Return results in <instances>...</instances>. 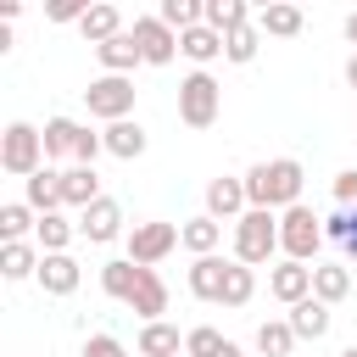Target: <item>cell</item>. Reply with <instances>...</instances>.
I'll use <instances>...</instances> for the list:
<instances>
[{
    "mask_svg": "<svg viewBox=\"0 0 357 357\" xmlns=\"http://www.w3.org/2000/svg\"><path fill=\"white\" fill-rule=\"evenodd\" d=\"M301 162L296 156H273V162H257L251 173H245V195H251V206H273V212H284L290 201H301Z\"/></svg>",
    "mask_w": 357,
    "mask_h": 357,
    "instance_id": "obj_1",
    "label": "cell"
},
{
    "mask_svg": "<svg viewBox=\"0 0 357 357\" xmlns=\"http://www.w3.org/2000/svg\"><path fill=\"white\" fill-rule=\"evenodd\" d=\"M273 251H279V212L273 206H245L234 218V257L262 268V262H273Z\"/></svg>",
    "mask_w": 357,
    "mask_h": 357,
    "instance_id": "obj_2",
    "label": "cell"
},
{
    "mask_svg": "<svg viewBox=\"0 0 357 357\" xmlns=\"http://www.w3.org/2000/svg\"><path fill=\"white\" fill-rule=\"evenodd\" d=\"M324 240H329V234H324V218H318L312 206L290 201V206L279 212V251H284V257L318 262V245H324Z\"/></svg>",
    "mask_w": 357,
    "mask_h": 357,
    "instance_id": "obj_3",
    "label": "cell"
},
{
    "mask_svg": "<svg viewBox=\"0 0 357 357\" xmlns=\"http://www.w3.org/2000/svg\"><path fill=\"white\" fill-rule=\"evenodd\" d=\"M218 112H223V84H218L206 67H195V73L178 84V123H184V128H212Z\"/></svg>",
    "mask_w": 357,
    "mask_h": 357,
    "instance_id": "obj_4",
    "label": "cell"
},
{
    "mask_svg": "<svg viewBox=\"0 0 357 357\" xmlns=\"http://www.w3.org/2000/svg\"><path fill=\"white\" fill-rule=\"evenodd\" d=\"M50 156H45V128H33V123H6V134H0V167L11 173V178H28V173H39Z\"/></svg>",
    "mask_w": 357,
    "mask_h": 357,
    "instance_id": "obj_5",
    "label": "cell"
},
{
    "mask_svg": "<svg viewBox=\"0 0 357 357\" xmlns=\"http://www.w3.org/2000/svg\"><path fill=\"white\" fill-rule=\"evenodd\" d=\"M84 106H89V117H100V123L128 117V112H134V78H128V73H100V78H89Z\"/></svg>",
    "mask_w": 357,
    "mask_h": 357,
    "instance_id": "obj_6",
    "label": "cell"
},
{
    "mask_svg": "<svg viewBox=\"0 0 357 357\" xmlns=\"http://www.w3.org/2000/svg\"><path fill=\"white\" fill-rule=\"evenodd\" d=\"M173 245H184L178 223H156V218H151V223H134V229H128V257L145 262V268H156Z\"/></svg>",
    "mask_w": 357,
    "mask_h": 357,
    "instance_id": "obj_7",
    "label": "cell"
},
{
    "mask_svg": "<svg viewBox=\"0 0 357 357\" xmlns=\"http://www.w3.org/2000/svg\"><path fill=\"white\" fill-rule=\"evenodd\" d=\"M134 39H139L145 67H167L178 56V28L167 17H134Z\"/></svg>",
    "mask_w": 357,
    "mask_h": 357,
    "instance_id": "obj_8",
    "label": "cell"
},
{
    "mask_svg": "<svg viewBox=\"0 0 357 357\" xmlns=\"http://www.w3.org/2000/svg\"><path fill=\"white\" fill-rule=\"evenodd\" d=\"M78 234L95 240V245L117 240V234H123V206H117L112 195H95L89 206H78Z\"/></svg>",
    "mask_w": 357,
    "mask_h": 357,
    "instance_id": "obj_9",
    "label": "cell"
},
{
    "mask_svg": "<svg viewBox=\"0 0 357 357\" xmlns=\"http://www.w3.org/2000/svg\"><path fill=\"white\" fill-rule=\"evenodd\" d=\"M223 279H229V257L206 251V257L190 262V296L195 301H223Z\"/></svg>",
    "mask_w": 357,
    "mask_h": 357,
    "instance_id": "obj_10",
    "label": "cell"
},
{
    "mask_svg": "<svg viewBox=\"0 0 357 357\" xmlns=\"http://www.w3.org/2000/svg\"><path fill=\"white\" fill-rule=\"evenodd\" d=\"M178 56H190L195 67H212V61L223 56V28H212V22L178 28Z\"/></svg>",
    "mask_w": 357,
    "mask_h": 357,
    "instance_id": "obj_11",
    "label": "cell"
},
{
    "mask_svg": "<svg viewBox=\"0 0 357 357\" xmlns=\"http://www.w3.org/2000/svg\"><path fill=\"white\" fill-rule=\"evenodd\" d=\"M245 206H251V195H245V178H229V173H223V178H212V184H206V212H212V218L234 223Z\"/></svg>",
    "mask_w": 357,
    "mask_h": 357,
    "instance_id": "obj_12",
    "label": "cell"
},
{
    "mask_svg": "<svg viewBox=\"0 0 357 357\" xmlns=\"http://www.w3.org/2000/svg\"><path fill=\"white\" fill-rule=\"evenodd\" d=\"M33 279L45 284V296H73L84 273H78V262H73L67 251H45V257H39V273H33Z\"/></svg>",
    "mask_w": 357,
    "mask_h": 357,
    "instance_id": "obj_13",
    "label": "cell"
},
{
    "mask_svg": "<svg viewBox=\"0 0 357 357\" xmlns=\"http://www.w3.org/2000/svg\"><path fill=\"white\" fill-rule=\"evenodd\" d=\"M268 290L290 307V301H301V296H312V268L307 262H296V257H284L273 273H268Z\"/></svg>",
    "mask_w": 357,
    "mask_h": 357,
    "instance_id": "obj_14",
    "label": "cell"
},
{
    "mask_svg": "<svg viewBox=\"0 0 357 357\" xmlns=\"http://www.w3.org/2000/svg\"><path fill=\"white\" fill-rule=\"evenodd\" d=\"M95 56H100V67L106 73H134L145 56H139V39H134V28H123V33H112V39H100L95 45Z\"/></svg>",
    "mask_w": 357,
    "mask_h": 357,
    "instance_id": "obj_15",
    "label": "cell"
},
{
    "mask_svg": "<svg viewBox=\"0 0 357 357\" xmlns=\"http://www.w3.org/2000/svg\"><path fill=\"white\" fill-rule=\"evenodd\" d=\"M22 201L33 206V212H56L61 206V167H39V173H28L22 178Z\"/></svg>",
    "mask_w": 357,
    "mask_h": 357,
    "instance_id": "obj_16",
    "label": "cell"
},
{
    "mask_svg": "<svg viewBox=\"0 0 357 357\" xmlns=\"http://www.w3.org/2000/svg\"><path fill=\"white\" fill-rule=\"evenodd\" d=\"M290 329H296V340H324L329 335V301H318V296L290 301Z\"/></svg>",
    "mask_w": 357,
    "mask_h": 357,
    "instance_id": "obj_17",
    "label": "cell"
},
{
    "mask_svg": "<svg viewBox=\"0 0 357 357\" xmlns=\"http://www.w3.org/2000/svg\"><path fill=\"white\" fill-rule=\"evenodd\" d=\"M95 195H100L95 162H73V167H61V206H89Z\"/></svg>",
    "mask_w": 357,
    "mask_h": 357,
    "instance_id": "obj_18",
    "label": "cell"
},
{
    "mask_svg": "<svg viewBox=\"0 0 357 357\" xmlns=\"http://www.w3.org/2000/svg\"><path fill=\"white\" fill-rule=\"evenodd\" d=\"M100 134H106V151H112L117 162H134V156H145V128H139L134 117H117V123H106Z\"/></svg>",
    "mask_w": 357,
    "mask_h": 357,
    "instance_id": "obj_19",
    "label": "cell"
},
{
    "mask_svg": "<svg viewBox=\"0 0 357 357\" xmlns=\"http://www.w3.org/2000/svg\"><path fill=\"white\" fill-rule=\"evenodd\" d=\"M312 296L329 301V307L346 301V296H351V268H346V262H312Z\"/></svg>",
    "mask_w": 357,
    "mask_h": 357,
    "instance_id": "obj_20",
    "label": "cell"
},
{
    "mask_svg": "<svg viewBox=\"0 0 357 357\" xmlns=\"http://www.w3.org/2000/svg\"><path fill=\"white\" fill-rule=\"evenodd\" d=\"M184 351V335L167 324V318H145L139 329V357H178Z\"/></svg>",
    "mask_w": 357,
    "mask_h": 357,
    "instance_id": "obj_21",
    "label": "cell"
},
{
    "mask_svg": "<svg viewBox=\"0 0 357 357\" xmlns=\"http://www.w3.org/2000/svg\"><path fill=\"white\" fill-rule=\"evenodd\" d=\"M78 33L89 39V45H100V39H112V33H123V11L112 6V0H95L84 17H78Z\"/></svg>",
    "mask_w": 357,
    "mask_h": 357,
    "instance_id": "obj_22",
    "label": "cell"
},
{
    "mask_svg": "<svg viewBox=\"0 0 357 357\" xmlns=\"http://www.w3.org/2000/svg\"><path fill=\"white\" fill-rule=\"evenodd\" d=\"M257 28L273 33V39H296V33H301V6H296V0H273V6L257 11Z\"/></svg>",
    "mask_w": 357,
    "mask_h": 357,
    "instance_id": "obj_23",
    "label": "cell"
},
{
    "mask_svg": "<svg viewBox=\"0 0 357 357\" xmlns=\"http://www.w3.org/2000/svg\"><path fill=\"white\" fill-rule=\"evenodd\" d=\"M178 234H184V251H195V257H206V251H218V245H223V218H212V212H201V218H190V223H178Z\"/></svg>",
    "mask_w": 357,
    "mask_h": 357,
    "instance_id": "obj_24",
    "label": "cell"
},
{
    "mask_svg": "<svg viewBox=\"0 0 357 357\" xmlns=\"http://www.w3.org/2000/svg\"><path fill=\"white\" fill-rule=\"evenodd\" d=\"M39 257H45V245L6 240V245H0V273H6V279H33V273H39Z\"/></svg>",
    "mask_w": 357,
    "mask_h": 357,
    "instance_id": "obj_25",
    "label": "cell"
},
{
    "mask_svg": "<svg viewBox=\"0 0 357 357\" xmlns=\"http://www.w3.org/2000/svg\"><path fill=\"white\" fill-rule=\"evenodd\" d=\"M139 273H145V262L117 257V262H106V268H100V290H106L112 301H128V296H134V284H139Z\"/></svg>",
    "mask_w": 357,
    "mask_h": 357,
    "instance_id": "obj_26",
    "label": "cell"
},
{
    "mask_svg": "<svg viewBox=\"0 0 357 357\" xmlns=\"http://www.w3.org/2000/svg\"><path fill=\"white\" fill-rule=\"evenodd\" d=\"M128 307H134L139 318H162V312H167V284H162V273H156V268H145V273H139V284H134Z\"/></svg>",
    "mask_w": 357,
    "mask_h": 357,
    "instance_id": "obj_27",
    "label": "cell"
},
{
    "mask_svg": "<svg viewBox=\"0 0 357 357\" xmlns=\"http://www.w3.org/2000/svg\"><path fill=\"white\" fill-rule=\"evenodd\" d=\"M184 351H190V357H240V346H234L229 335H218L212 324H195V329L184 335Z\"/></svg>",
    "mask_w": 357,
    "mask_h": 357,
    "instance_id": "obj_28",
    "label": "cell"
},
{
    "mask_svg": "<svg viewBox=\"0 0 357 357\" xmlns=\"http://www.w3.org/2000/svg\"><path fill=\"white\" fill-rule=\"evenodd\" d=\"M257 296V268L251 262H240V257H229V279H223V307H245Z\"/></svg>",
    "mask_w": 357,
    "mask_h": 357,
    "instance_id": "obj_29",
    "label": "cell"
},
{
    "mask_svg": "<svg viewBox=\"0 0 357 357\" xmlns=\"http://www.w3.org/2000/svg\"><path fill=\"white\" fill-rule=\"evenodd\" d=\"M262 28L257 22H245V28H234V33H223V56L234 61V67H245V61H257V50H262Z\"/></svg>",
    "mask_w": 357,
    "mask_h": 357,
    "instance_id": "obj_30",
    "label": "cell"
},
{
    "mask_svg": "<svg viewBox=\"0 0 357 357\" xmlns=\"http://www.w3.org/2000/svg\"><path fill=\"white\" fill-rule=\"evenodd\" d=\"M251 0H206V22L212 28H223V33H234V28H245L251 22Z\"/></svg>",
    "mask_w": 357,
    "mask_h": 357,
    "instance_id": "obj_31",
    "label": "cell"
},
{
    "mask_svg": "<svg viewBox=\"0 0 357 357\" xmlns=\"http://www.w3.org/2000/svg\"><path fill=\"white\" fill-rule=\"evenodd\" d=\"M28 229H39V212L28 201H6L0 206V240H22Z\"/></svg>",
    "mask_w": 357,
    "mask_h": 357,
    "instance_id": "obj_32",
    "label": "cell"
},
{
    "mask_svg": "<svg viewBox=\"0 0 357 357\" xmlns=\"http://www.w3.org/2000/svg\"><path fill=\"white\" fill-rule=\"evenodd\" d=\"M78 234V223H67L61 212H39V229H33V240L45 245V251H67V240Z\"/></svg>",
    "mask_w": 357,
    "mask_h": 357,
    "instance_id": "obj_33",
    "label": "cell"
},
{
    "mask_svg": "<svg viewBox=\"0 0 357 357\" xmlns=\"http://www.w3.org/2000/svg\"><path fill=\"white\" fill-rule=\"evenodd\" d=\"M290 346H296L290 318H273V324H262V329H257V351H262V357H290Z\"/></svg>",
    "mask_w": 357,
    "mask_h": 357,
    "instance_id": "obj_34",
    "label": "cell"
},
{
    "mask_svg": "<svg viewBox=\"0 0 357 357\" xmlns=\"http://www.w3.org/2000/svg\"><path fill=\"white\" fill-rule=\"evenodd\" d=\"M73 139H78V123L73 117H50L45 123V156L56 162V156H73Z\"/></svg>",
    "mask_w": 357,
    "mask_h": 357,
    "instance_id": "obj_35",
    "label": "cell"
},
{
    "mask_svg": "<svg viewBox=\"0 0 357 357\" xmlns=\"http://www.w3.org/2000/svg\"><path fill=\"white\" fill-rule=\"evenodd\" d=\"M156 17H167L173 28H195V22H206V0H162Z\"/></svg>",
    "mask_w": 357,
    "mask_h": 357,
    "instance_id": "obj_36",
    "label": "cell"
},
{
    "mask_svg": "<svg viewBox=\"0 0 357 357\" xmlns=\"http://www.w3.org/2000/svg\"><path fill=\"white\" fill-rule=\"evenodd\" d=\"M106 151V134H95V128H84L78 123V139H73V162H95Z\"/></svg>",
    "mask_w": 357,
    "mask_h": 357,
    "instance_id": "obj_37",
    "label": "cell"
},
{
    "mask_svg": "<svg viewBox=\"0 0 357 357\" xmlns=\"http://www.w3.org/2000/svg\"><path fill=\"white\" fill-rule=\"evenodd\" d=\"M84 357H134V351H128L117 335H89V340H84Z\"/></svg>",
    "mask_w": 357,
    "mask_h": 357,
    "instance_id": "obj_38",
    "label": "cell"
},
{
    "mask_svg": "<svg viewBox=\"0 0 357 357\" xmlns=\"http://www.w3.org/2000/svg\"><path fill=\"white\" fill-rule=\"evenodd\" d=\"M89 6H95V0H45V17H50V22H78Z\"/></svg>",
    "mask_w": 357,
    "mask_h": 357,
    "instance_id": "obj_39",
    "label": "cell"
},
{
    "mask_svg": "<svg viewBox=\"0 0 357 357\" xmlns=\"http://www.w3.org/2000/svg\"><path fill=\"white\" fill-rule=\"evenodd\" d=\"M335 201H340V206H357V167L335 173Z\"/></svg>",
    "mask_w": 357,
    "mask_h": 357,
    "instance_id": "obj_40",
    "label": "cell"
},
{
    "mask_svg": "<svg viewBox=\"0 0 357 357\" xmlns=\"http://www.w3.org/2000/svg\"><path fill=\"white\" fill-rule=\"evenodd\" d=\"M340 245H346V257H357V206H351V234H346Z\"/></svg>",
    "mask_w": 357,
    "mask_h": 357,
    "instance_id": "obj_41",
    "label": "cell"
},
{
    "mask_svg": "<svg viewBox=\"0 0 357 357\" xmlns=\"http://www.w3.org/2000/svg\"><path fill=\"white\" fill-rule=\"evenodd\" d=\"M17 11H22V0H0V17H6V22H11Z\"/></svg>",
    "mask_w": 357,
    "mask_h": 357,
    "instance_id": "obj_42",
    "label": "cell"
},
{
    "mask_svg": "<svg viewBox=\"0 0 357 357\" xmlns=\"http://www.w3.org/2000/svg\"><path fill=\"white\" fill-rule=\"evenodd\" d=\"M346 84L357 89V50H351V61H346Z\"/></svg>",
    "mask_w": 357,
    "mask_h": 357,
    "instance_id": "obj_43",
    "label": "cell"
},
{
    "mask_svg": "<svg viewBox=\"0 0 357 357\" xmlns=\"http://www.w3.org/2000/svg\"><path fill=\"white\" fill-rule=\"evenodd\" d=\"M346 39H351V45H357V11H351V17H346Z\"/></svg>",
    "mask_w": 357,
    "mask_h": 357,
    "instance_id": "obj_44",
    "label": "cell"
},
{
    "mask_svg": "<svg viewBox=\"0 0 357 357\" xmlns=\"http://www.w3.org/2000/svg\"><path fill=\"white\" fill-rule=\"evenodd\" d=\"M340 357H357V346H346V351H340Z\"/></svg>",
    "mask_w": 357,
    "mask_h": 357,
    "instance_id": "obj_45",
    "label": "cell"
},
{
    "mask_svg": "<svg viewBox=\"0 0 357 357\" xmlns=\"http://www.w3.org/2000/svg\"><path fill=\"white\" fill-rule=\"evenodd\" d=\"M251 6H257V11H262V6H273V0H251Z\"/></svg>",
    "mask_w": 357,
    "mask_h": 357,
    "instance_id": "obj_46",
    "label": "cell"
},
{
    "mask_svg": "<svg viewBox=\"0 0 357 357\" xmlns=\"http://www.w3.org/2000/svg\"><path fill=\"white\" fill-rule=\"evenodd\" d=\"M178 357H190V351H178Z\"/></svg>",
    "mask_w": 357,
    "mask_h": 357,
    "instance_id": "obj_47",
    "label": "cell"
},
{
    "mask_svg": "<svg viewBox=\"0 0 357 357\" xmlns=\"http://www.w3.org/2000/svg\"><path fill=\"white\" fill-rule=\"evenodd\" d=\"M296 6H307V0H296Z\"/></svg>",
    "mask_w": 357,
    "mask_h": 357,
    "instance_id": "obj_48",
    "label": "cell"
}]
</instances>
